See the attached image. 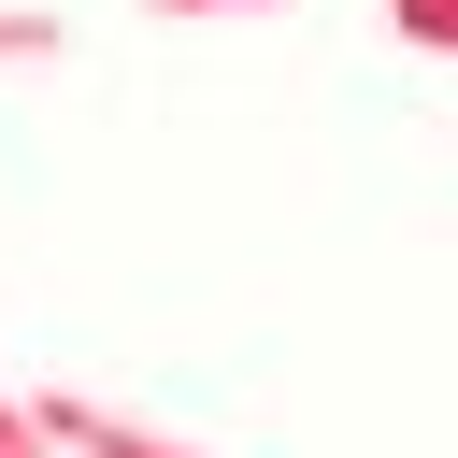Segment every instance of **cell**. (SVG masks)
<instances>
[{"instance_id":"cell-4","label":"cell","mask_w":458,"mask_h":458,"mask_svg":"<svg viewBox=\"0 0 458 458\" xmlns=\"http://www.w3.org/2000/svg\"><path fill=\"white\" fill-rule=\"evenodd\" d=\"M401 43H444L458 57V0H401Z\"/></svg>"},{"instance_id":"cell-5","label":"cell","mask_w":458,"mask_h":458,"mask_svg":"<svg viewBox=\"0 0 458 458\" xmlns=\"http://www.w3.org/2000/svg\"><path fill=\"white\" fill-rule=\"evenodd\" d=\"M129 14H286V0H129Z\"/></svg>"},{"instance_id":"cell-2","label":"cell","mask_w":458,"mask_h":458,"mask_svg":"<svg viewBox=\"0 0 458 458\" xmlns=\"http://www.w3.org/2000/svg\"><path fill=\"white\" fill-rule=\"evenodd\" d=\"M43 57H72V14H43V0H0V72H43Z\"/></svg>"},{"instance_id":"cell-1","label":"cell","mask_w":458,"mask_h":458,"mask_svg":"<svg viewBox=\"0 0 458 458\" xmlns=\"http://www.w3.org/2000/svg\"><path fill=\"white\" fill-rule=\"evenodd\" d=\"M43 429H57V458H200V444H172V429H143L114 401H72V386H43Z\"/></svg>"},{"instance_id":"cell-3","label":"cell","mask_w":458,"mask_h":458,"mask_svg":"<svg viewBox=\"0 0 458 458\" xmlns=\"http://www.w3.org/2000/svg\"><path fill=\"white\" fill-rule=\"evenodd\" d=\"M0 458H57V429H43V401L0 372Z\"/></svg>"}]
</instances>
